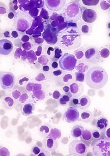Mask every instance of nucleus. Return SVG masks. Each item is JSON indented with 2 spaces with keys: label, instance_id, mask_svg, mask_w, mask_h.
Listing matches in <instances>:
<instances>
[{
  "label": "nucleus",
  "instance_id": "nucleus-5",
  "mask_svg": "<svg viewBox=\"0 0 110 156\" xmlns=\"http://www.w3.org/2000/svg\"><path fill=\"white\" fill-rule=\"evenodd\" d=\"M92 149L94 156H110V139H98L93 143Z\"/></svg>",
  "mask_w": 110,
  "mask_h": 156
},
{
  "label": "nucleus",
  "instance_id": "nucleus-55",
  "mask_svg": "<svg viewBox=\"0 0 110 156\" xmlns=\"http://www.w3.org/2000/svg\"><path fill=\"white\" fill-rule=\"evenodd\" d=\"M1 146H0V149H1Z\"/></svg>",
  "mask_w": 110,
  "mask_h": 156
},
{
  "label": "nucleus",
  "instance_id": "nucleus-1",
  "mask_svg": "<svg viewBox=\"0 0 110 156\" xmlns=\"http://www.w3.org/2000/svg\"><path fill=\"white\" fill-rule=\"evenodd\" d=\"M81 33L76 26H67L58 33L57 40L59 47L71 50L79 48L81 43Z\"/></svg>",
  "mask_w": 110,
  "mask_h": 156
},
{
  "label": "nucleus",
  "instance_id": "nucleus-45",
  "mask_svg": "<svg viewBox=\"0 0 110 156\" xmlns=\"http://www.w3.org/2000/svg\"><path fill=\"white\" fill-rule=\"evenodd\" d=\"M12 36L14 38H16L18 36V34L16 31H13L12 32Z\"/></svg>",
  "mask_w": 110,
  "mask_h": 156
},
{
  "label": "nucleus",
  "instance_id": "nucleus-16",
  "mask_svg": "<svg viewBox=\"0 0 110 156\" xmlns=\"http://www.w3.org/2000/svg\"><path fill=\"white\" fill-rule=\"evenodd\" d=\"M35 106L33 103L29 102L24 104L22 107V113L24 116H29L32 115L35 111Z\"/></svg>",
  "mask_w": 110,
  "mask_h": 156
},
{
  "label": "nucleus",
  "instance_id": "nucleus-47",
  "mask_svg": "<svg viewBox=\"0 0 110 156\" xmlns=\"http://www.w3.org/2000/svg\"><path fill=\"white\" fill-rule=\"evenodd\" d=\"M105 134H106V137L110 139V128L107 129L105 132Z\"/></svg>",
  "mask_w": 110,
  "mask_h": 156
},
{
  "label": "nucleus",
  "instance_id": "nucleus-41",
  "mask_svg": "<svg viewBox=\"0 0 110 156\" xmlns=\"http://www.w3.org/2000/svg\"><path fill=\"white\" fill-rule=\"evenodd\" d=\"M81 31V32H82L83 33L86 34L89 33V27H88V26H83V27H82Z\"/></svg>",
  "mask_w": 110,
  "mask_h": 156
},
{
  "label": "nucleus",
  "instance_id": "nucleus-52",
  "mask_svg": "<svg viewBox=\"0 0 110 156\" xmlns=\"http://www.w3.org/2000/svg\"><path fill=\"white\" fill-rule=\"evenodd\" d=\"M17 5H15V6H14V9H15V10H17Z\"/></svg>",
  "mask_w": 110,
  "mask_h": 156
},
{
  "label": "nucleus",
  "instance_id": "nucleus-10",
  "mask_svg": "<svg viewBox=\"0 0 110 156\" xmlns=\"http://www.w3.org/2000/svg\"><path fill=\"white\" fill-rule=\"evenodd\" d=\"M80 117L78 110L75 106L69 107L64 114V118L68 123L77 121Z\"/></svg>",
  "mask_w": 110,
  "mask_h": 156
},
{
  "label": "nucleus",
  "instance_id": "nucleus-23",
  "mask_svg": "<svg viewBox=\"0 0 110 156\" xmlns=\"http://www.w3.org/2000/svg\"><path fill=\"white\" fill-rule=\"evenodd\" d=\"M81 137L82 140L84 142H89L91 140L92 138V132L89 130H84Z\"/></svg>",
  "mask_w": 110,
  "mask_h": 156
},
{
  "label": "nucleus",
  "instance_id": "nucleus-12",
  "mask_svg": "<svg viewBox=\"0 0 110 156\" xmlns=\"http://www.w3.org/2000/svg\"><path fill=\"white\" fill-rule=\"evenodd\" d=\"M13 44L8 39L0 40V55H8L13 50Z\"/></svg>",
  "mask_w": 110,
  "mask_h": 156
},
{
  "label": "nucleus",
  "instance_id": "nucleus-28",
  "mask_svg": "<svg viewBox=\"0 0 110 156\" xmlns=\"http://www.w3.org/2000/svg\"><path fill=\"white\" fill-rule=\"evenodd\" d=\"M100 0H82L84 5L88 6H94L97 5Z\"/></svg>",
  "mask_w": 110,
  "mask_h": 156
},
{
  "label": "nucleus",
  "instance_id": "nucleus-19",
  "mask_svg": "<svg viewBox=\"0 0 110 156\" xmlns=\"http://www.w3.org/2000/svg\"><path fill=\"white\" fill-rule=\"evenodd\" d=\"M84 130V128L82 126H75L71 130V136L75 138H78L81 137Z\"/></svg>",
  "mask_w": 110,
  "mask_h": 156
},
{
  "label": "nucleus",
  "instance_id": "nucleus-26",
  "mask_svg": "<svg viewBox=\"0 0 110 156\" xmlns=\"http://www.w3.org/2000/svg\"><path fill=\"white\" fill-rule=\"evenodd\" d=\"M73 76L71 73H65L63 76L62 80L64 83L68 84V83H72L74 79H73Z\"/></svg>",
  "mask_w": 110,
  "mask_h": 156
},
{
  "label": "nucleus",
  "instance_id": "nucleus-37",
  "mask_svg": "<svg viewBox=\"0 0 110 156\" xmlns=\"http://www.w3.org/2000/svg\"><path fill=\"white\" fill-rule=\"evenodd\" d=\"M49 151H48L47 149H45V148L44 149H41V152L39 153V154L38 155V156H50V153L49 152Z\"/></svg>",
  "mask_w": 110,
  "mask_h": 156
},
{
  "label": "nucleus",
  "instance_id": "nucleus-22",
  "mask_svg": "<svg viewBox=\"0 0 110 156\" xmlns=\"http://www.w3.org/2000/svg\"><path fill=\"white\" fill-rule=\"evenodd\" d=\"M71 97L68 94H64L61 96L59 99V104L62 106H67L70 102Z\"/></svg>",
  "mask_w": 110,
  "mask_h": 156
},
{
  "label": "nucleus",
  "instance_id": "nucleus-35",
  "mask_svg": "<svg viewBox=\"0 0 110 156\" xmlns=\"http://www.w3.org/2000/svg\"><path fill=\"white\" fill-rule=\"evenodd\" d=\"M92 136L93 138L98 139L100 138L101 134L98 130H93L92 132Z\"/></svg>",
  "mask_w": 110,
  "mask_h": 156
},
{
  "label": "nucleus",
  "instance_id": "nucleus-11",
  "mask_svg": "<svg viewBox=\"0 0 110 156\" xmlns=\"http://www.w3.org/2000/svg\"><path fill=\"white\" fill-rule=\"evenodd\" d=\"M67 0H44L45 5L52 12H58L63 9Z\"/></svg>",
  "mask_w": 110,
  "mask_h": 156
},
{
  "label": "nucleus",
  "instance_id": "nucleus-7",
  "mask_svg": "<svg viewBox=\"0 0 110 156\" xmlns=\"http://www.w3.org/2000/svg\"><path fill=\"white\" fill-rule=\"evenodd\" d=\"M77 60L74 55L65 53L59 59V65L60 69L65 71H72L75 69Z\"/></svg>",
  "mask_w": 110,
  "mask_h": 156
},
{
  "label": "nucleus",
  "instance_id": "nucleus-15",
  "mask_svg": "<svg viewBox=\"0 0 110 156\" xmlns=\"http://www.w3.org/2000/svg\"><path fill=\"white\" fill-rule=\"evenodd\" d=\"M44 147L50 152H54L58 147V144L56 140L52 138L49 136H47L43 140Z\"/></svg>",
  "mask_w": 110,
  "mask_h": 156
},
{
  "label": "nucleus",
  "instance_id": "nucleus-29",
  "mask_svg": "<svg viewBox=\"0 0 110 156\" xmlns=\"http://www.w3.org/2000/svg\"><path fill=\"white\" fill-rule=\"evenodd\" d=\"M100 56L103 58H107L110 56V52L107 48H103L99 52Z\"/></svg>",
  "mask_w": 110,
  "mask_h": 156
},
{
  "label": "nucleus",
  "instance_id": "nucleus-8",
  "mask_svg": "<svg viewBox=\"0 0 110 156\" xmlns=\"http://www.w3.org/2000/svg\"><path fill=\"white\" fill-rule=\"evenodd\" d=\"M16 84V78L14 74L5 72L0 75V86L4 90L13 89Z\"/></svg>",
  "mask_w": 110,
  "mask_h": 156
},
{
  "label": "nucleus",
  "instance_id": "nucleus-6",
  "mask_svg": "<svg viewBox=\"0 0 110 156\" xmlns=\"http://www.w3.org/2000/svg\"><path fill=\"white\" fill-rule=\"evenodd\" d=\"M88 151V145L82 140H74L71 142L69 147V154L71 156H85Z\"/></svg>",
  "mask_w": 110,
  "mask_h": 156
},
{
  "label": "nucleus",
  "instance_id": "nucleus-46",
  "mask_svg": "<svg viewBox=\"0 0 110 156\" xmlns=\"http://www.w3.org/2000/svg\"><path fill=\"white\" fill-rule=\"evenodd\" d=\"M49 70H50V66H48V65H44V66H43V70L44 71L47 72V71H49Z\"/></svg>",
  "mask_w": 110,
  "mask_h": 156
},
{
  "label": "nucleus",
  "instance_id": "nucleus-40",
  "mask_svg": "<svg viewBox=\"0 0 110 156\" xmlns=\"http://www.w3.org/2000/svg\"><path fill=\"white\" fill-rule=\"evenodd\" d=\"M62 73H63V72H62V70H55V71H52L53 75L56 77H58V76H61Z\"/></svg>",
  "mask_w": 110,
  "mask_h": 156
},
{
  "label": "nucleus",
  "instance_id": "nucleus-42",
  "mask_svg": "<svg viewBox=\"0 0 110 156\" xmlns=\"http://www.w3.org/2000/svg\"><path fill=\"white\" fill-rule=\"evenodd\" d=\"M63 90L64 92H65V93H67V94L70 93V87L69 86H67V85L64 86L63 87Z\"/></svg>",
  "mask_w": 110,
  "mask_h": 156
},
{
  "label": "nucleus",
  "instance_id": "nucleus-17",
  "mask_svg": "<svg viewBox=\"0 0 110 156\" xmlns=\"http://www.w3.org/2000/svg\"><path fill=\"white\" fill-rule=\"evenodd\" d=\"M109 125V121L105 117H99L96 121V126L98 129L100 131H103L106 129Z\"/></svg>",
  "mask_w": 110,
  "mask_h": 156
},
{
  "label": "nucleus",
  "instance_id": "nucleus-34",
  "mask_svg": "<svg viewBox=\"0 0 110 156\" xmlns=\"http://www.w3.org/2000/svg\"><path fill=\"white\" fill-rule=\"evenodd\" d=\"M10 152L6 147H1L0 149V156H9Z\"/></svg>",
  "mask_w": 110,
  "mask_h": 156
},
{
  "label": "nucleus",
  "instance_id": "nucleus-18",
  "mask_svg": "<svg viewBox=\"0 0 110 156\" xmlns=\"http://www.w3.org/2000/svg\"><path fill=\"white\" fill-rule=\"evenodd\" d=\"M91 103V100L87 96H83L79 98V104L78 108L81 110H85L90 106Z\"/></svg>",
  "mask_w": 110,
  "mask_h": 156
},
{
  "label": "nucleus",
  "instance_id": "nucleus-20",
  "mask_svg": "<svg viewBox=\"0 0 110 156\" xmlns=\"http://www.w3.org/2000/svg\"><path fill=\"white\" fill-rule=\"evenodd\" d=\"M92 113L88 110H85L81 113V121L85 123H89L92 120Z\"/></svg>",
  "mask_w": 110,
  "mask_h": 156
},
{
  "label": "nucleus",
  "instance_id": "nucleus-36",
  "mask_svg": "<svg viewBox=\"0 0 110 156\" xmlns=\"http://www.w3.org/2000/svg\"><path fill=\"white\" fill-rule=\"evenodd\" d=\"M41 149L40 147H38L37 146H35V147H33L31 152H32V153L34 154V155H36V156L38 155H38L41 152Z\"/></svg>",
  "mask_w": 110,
  "mask_h": 156
},
{
  "label": "nucleus",
  "instance_id": "nucleus-39",
  "mask_svg": "<svg viewBox=\"0 0 110 156\" xmlns=\"http://www.w3.org/2000/svg\"><path fill=\"white\" fill-rule=\"evenodd\" d=\"M12 95H13V97L15 100H17L20 97L21 93L20 91H18V90H15V91H13Z\"/></svg>",
  "mask_w": 110,
  "mask_h": 156
},
{
  "label": "nucleus",
  "instance_id": "nucleus-48",
  "mask_svg": "<svg viewBox=\"0 0 110 156\" xmlns=\"http://www.w3.org/2000/svg\"><path fill=\"white\" fill-rule=\"evenodd\" d=\"M8 16L9 19H12V18H14L15 15H14V14L13 13V12H10V13H9Z\"/></svg>",
  "mask_w": 110,
  "mask_h": 156
},
{
  "label": "nucleus",
  "instance_id": "nucleus-3",
  "mask_svg": "<svg viewBox=\"0 0 110 156\" xmlns=\"http://www.w3.org/2000/svg\"><path fill=\"white\" fill-rule=\"evenodd\" d=\"M63 15L65 22L76 23L82 16V9L80 3L77 2H70L65 4L63 8Z\"/></svg>",
  "mask_w": 110,
  "mask_h": 156
},
{
  "label": "nucleus",
  "instance_id": "nucleus-43",
  "mask_svg": "<svg viewBox=\"0 0 110 156\" xmlns=\"http://www.w3.org/2000/svg\"><path fill=\"white\" fill-rule=\"evenodd\" d=\"M58 65H58V63H57V62L55 61V62H53L52 63V64H51V67H52L53 69H55L58 68Z\"/></svg>",
  "mask_w": 110,
  "mask_h": 156
},
{
  "label": "nucleus",
  "instance_id": "nucleus-27",
  "mask_svg": "<svg viewBox=\"0 0 110 156\" xmlns=\"http://www.w3.org/2000/svg\"><path fill=\"white\" fill-rule=\"evenodd\" d=\"M51 129L47 125H42L39 129V132L41 134H43V136H48L50 134Z\"/></svg>",
  "mask_w": 110,
  "mask_h": 156
},
{
  "label": "nucleus",
  "instance_id": "nucleus-54",
  "mask_svg": "<svg viewBox=\"0 0 110 156\" xmlns=\"http://www.w3.org/2000/svg\"><path fill=\"white\" fill-rule=\"evenodd\" d=\"M109 2H110V0H109Z\"/></svg>",
  "mask_w": 110,
  "mask_h": 156
},
{
  "label": "nucleus",
  "instance_id": "nucleus-38",
  "mask_svg": "<svg viewBox=\"0 0 110 156\" xmlns=\"http://www.w3.org/2000/svg\"><path fill=\"white\" fill-rule=\"evenodd\" d=\"M52 97L55 100H58L61 97L60 93L58 90H55L52 94Z\"/></svg>",
  "mask_w": 110,
  "mask_h": 156
},
{
  "label": "nucleus",
  "instance_id": "nucleus-9",
  "mask_svg": "<svg viewBox=\"0 0 110 156\" xmlns=\"http://www.w3.org/2000/svg\"><path fill=\"white\" fill-rule=\"evenodd\" d=\"M84 58L86 62L89 64H96L100 61V56L97 49L90 47L86 49L84 52Z\"/></svg>",
  "mask_w": 110,
  "mask_h": 156
},
{
  "label": "nucleus",
  "instance_id": "nucleus-50",
  "mask_svg": "<svg viewBox=\"0 0 110 156\" xmlns=\"http://www.w3.org/2000/svg\"><path fill=\"white\" fill-rule=\"evenodd\" d=\"M5 13V10H3V8H0V14H3Z\"/></svg>",
  "mask_w": 110,
  "mask_h": 156
},
{
  "label": "nucleus",
  "instance_id": "nucleus-33",
  "mask_svg": "<svg viewBox=\"0 0 110 156\" xmlns=\"http://www.w3.org/2000/svg\"><path fill=\"white\" fill-rule=\"evenodd\" d=\"M62 56V52L60 49V48L58 47H56L55 49V57L56 59H59Z\"/></svg>",
  "mask_w": 110,
  "mask_h": 156
},
{
  "label": "nucleus",
  "instance_id": "nucleus-30",
  "mask_svg": "<svg viewBox=\"0 0 110 156\" xmlns=\"http://www.w3.org/2000/svg\"><path fill=\"white\" fill-rule=\"evenodd\" d=\"M4 102L6 103V104H7L8 107L12 108L15 105V102L13 100V98H12L10 97L7 96L4 98Z\"/></svg>",
  "mask_w": 110,
  "mask_h": 156
},
{
  "label": "nucleus",
  "instance_id": "nucleus-31",
  "mask_svg": "<svg viewBox=\"0 0 110 156\" xmlns=\"http://www.w3.org/2000/svg\"><path fill=\"white\" fill-rule=\"evenodd\" d=\"M75 56L76 57L77 60H80L84 57V52L80 49H78L75 52Z\"/></svg>",
  "mask_w": 110,
  "mask_h": 156
},
{
  "label": "nucleus",
  "instance_id": "nucleus-4",
  "mask_svg": "<svg viewBox=\"0 0 110 156\" xmlns=\"http://www.w3.org/2000/svg\"><path fill=\"white\" fill-rule=\"evenodd\" d=\"M14 24L17 31L23 32L31 28L33 18L27 12H19L15 16Z\"/></svg>",
  "mask_w": 110,
  "mask_h": 156
},
{
  "label": "nucleus",
  "instance_id": "nucleus-2",
  "mask_svg": "<svg viewBox=\"0 0 110 156\" xmlns=\"http://www.w3.org/2000/svg\"><path fill=\"white\" fill-rule=\"evenodd\" d=\"M85 81L90 88L98 90L102 89L108 81V74L104 68L95 66L89 68L85 75Z\"/></svg>",
  "mask_w": 110,
  "mask_h": 156
},
{
  "label": "nucleus",
  "instance_id": "nucleus-21",
  "mask_svg": "<svg viewBox=\"0 0 110 156\" xmlns=\"http://www.w3.org/2000/svg\"><path fill=\"white\" fill-rule=\"evenodd\" d=\"M48 136L56 140L61 137L62 133H61L60 130L58 129L52 128L50 130V134Z\"/></svg>",
  "mask_w": 110,
  "mask_h": 156
},
{
  "label": "nucleus",
  "instance_id": "nucleus-44",
  "mask_svg": "<svg viewBox=\"0 0 110 156\" xmlns=\"http://www.w3.org/2000/svg\"><path fill=\"white\" fill-rule=\"evenodd\" d=\"M28 98V96L26 95V94H23L21 96V97H20V101H21V100H23V101H24V100H27Z\"/></svg>",
  "mask_w": 110,
  "mask_h": 156
},
{
  "label": "nucleus",
  "instance_id": "nucleus-51",
  "mask_svg": "<svg viewBox=\"0 0 110 156\" xmlns=\"http://www.w3.org/2000/svg\"><path fill=\"white\" fill-rule=\"evenodd\" d=\"M107 27H108L109 29H110V22L108 23V24H107Z\"/></svg>",
  "mask_w": 110,
  "mask_h": 156
},
{
  "label": "nucleus",
  "instance_id": "nucleus-13",
  "mask_svg": "<svg viewBox=\"0 0 110 156\" xmlns=\"http://www.w3.org/2000/svg\"><path fill=\"white\" fill-rule=\"evenodd\" d=\"M70 93L71 95L74 97L81 96L84 91V86L81 83L77 82H72L69 85Z\"/></svg>",
  "mask_w": 110,
  "mask_h": 156
},
{
  "label": "nucleus",
  "instance_id": "nucleus-14",
  "mask_svg": "<svg viewBox=\"0 0 110 156\" xmlns=\"http://www.w3.org/2000/svg\"><path fill=\"white\" fill-rule=\"evenodd\" d=\"M81 18L85 22L92 23L94 22L97 18V13L93 9H85L82 13Z\"/></svg>",
  "mask_w": 110,
  "mask_h": 156
},
{
  "label": "nucleus",
  "instance_id": "nucleus-32",
  "mask_svg": "<svg viewBox=\"0 0 110 156\" xmlns=\"http://www.w3.org/2000/svg\"><path fill=\"white\" fill-rule=\"evenodd\" d=\"M70 101L73 105L72 106H75L77 108H78L79 104V98H78V97L72 96V97H71Z\"/></svg>",
  "mask_w": 110,
  "mask_h": 156
},
{
  "label": "nucleus",
  "instance_id": "nucleus-24",
  "mask_svg": "<svg viewBox=\"0 0 110 156\" xmlns=\"http://www.w3.org/2000/svg\"><path fill=\"white\" fill-rule=\"evenodd\" d=\"M75 68L78 70V71H81L83 73L88 71L89 69V65L86 64V62H81L79 63L76 65Z\"/></svg>",
  "mask_w": 110,
  "mask_h": 156
},
{
  "label": "nucleus",
  "instance_id": "nucleus-53",
  "mask_svg": "<svg viewBox=\"0 0 110 156\" xmlns=\"http://www.w3.org/2000/svg\"><path fill=\"white\" fill-rule=\"evenodd\" d=\"M109 37H110V33L109 34Z\"/></svg>",
  "mask_w": 110,
  "mask_h": 156
},
{
  "label": "nucleus",
  "instance_id": "nucleus-25",
  "mask_svg": "<svg viewBox=\"0 0 110 156\" xmlns=\"http://www.w3.org/2000/svg\"><path fill=\"white\" fill-rule=\"evenodd\" d=\"M85 75L84 73L81 71H77L75 74V81L77 82L83 83L85 81Z\"/></svg>",
  "mask_w": 110,
  "mask_h": 156
},
{
  "label": "nucleus",
  "instance_id": "nucleus-49",
  "mask_svg": "<svg viewBox=\"0 0 110 156\" xmlns=\"http://www.w3.org/2000/svg\"><path fill=\"white\" fill-rule=\"evenodd\" d=\"M4 36L6 37H10V34H9V32L8 31H6L4 33Z\"/></svg>",
  "mask_w": 110,
  "mask_h": 156
}]
</instances>
